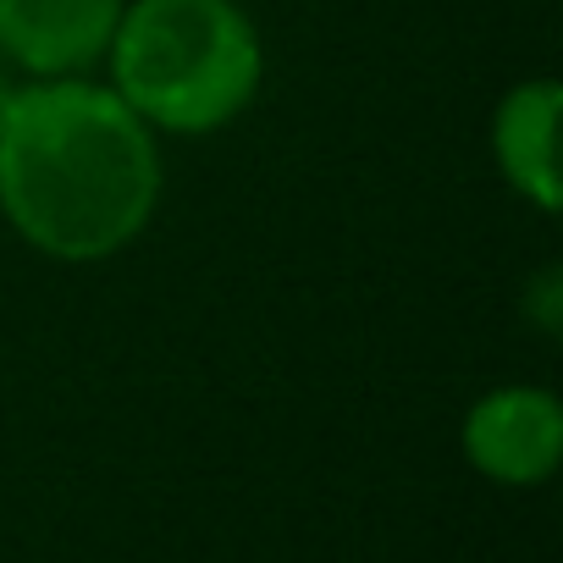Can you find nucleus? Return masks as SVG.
Instances as JSON below:
<instances>
[{"instance_id":"1","label":"nucleus","mask_w":563,"mask_h":563,"mask_svg":"<svg viewBox=\"0 0 563 563\" xmlns=\"http://www.w3.org/2000/svg\"><path fill=\"white\" fill-rule=\"evenodd\" d=\"M166 194L161 139L100 78H23L0 100V221L56 265L133 249Z\"/></svg>"},{"instance_id":"2","label":"nucleus","mask_w":563,"mask_h":563,"mask_svg":"<svg viewBox=\"0 0 563 563\" xmlns=\"http://www.w3.org/2000/svg\"><path fill=\"white\" fill-rule=\"evenodd\" d=\"M100 67L155 139H210L260 100L265 40L243 0H128Z\"/></svg>"},{"instance_id":"3","label":"nucleus","mask_w":563,"mask_h":563,"mask_svg":"<svg viewBox=\"0 0 563 563\" xmlns=\"http://www.w3.org/2000/svg\"><path fill=\"white\" fill-rule=\"evenodd\" d=\"M459 453L464 464L503 486V492H536L563 464V404L541 382H503L486 387L464 420H459Z\"/></svg>"},{"instance_id":"4","label":"nucleus","mask_w":563,"mask_h":563,"mask_svg":"<svg viewBox=\"0 0 563 563\" xmlns=\"http://www.w3.org/2000/svg\"><path fill=\"white\" fill-rule=\"evenodd\" d=\"M128 0H0V62L18 78H89Z\"/></svg>"},{"instance_id":"5","label":"nucleus","mask_w":563,"mask_h":563,"mask_svg":"<svg viewBox=\"0 0 563 563\" xmlns=\"http://www.w3.org/2000/svg\"><path fill=\"white\" fill-rule=\"evenodd\" d=\"M558 122H563V89L558 78H519L492 106V166L503 188L530 205L536 216H558L563 205V172H558Z\"/></svg>"},{"instance_id":"6","label":"nucleus","mask_w":563,"mask_h":563,"mask_svg":"<svg viewBox=\"0 0 563 563\" xmlns=\"http://www.w3.org/2000/svg\"><path fill=\"white\" fill-rule=\"evenodd\" d=\"M519 310H525V321H530L541 338H558V332H563V271H558V265H541V271L525 282Z\"/></svg>"},{"instance_id":"7","label":"nucleus","mask_w":563,"mask_h":563,"mask_svg":"<svg viewBox=\"0 0 563 563\" xmlns=\"http://www.w3.org/2000/svg\"><path fill=\"white\" fill-rule=\"evenodd\" d=\"M7 95H12V67L0 62V100H7Z\"/></svg>"}]
</instances>
